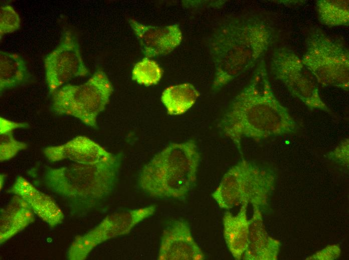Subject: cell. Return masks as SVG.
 Here are the masks:
<instances>
[{
	"label": "cell",
	"mask_w": 349,
	"mask_h": 260,
	"mask_svg": "<svg viewBox=\"0 0 349 260\" xmlns=\"http://www.w3.org/2000/svg\"><path fill=\"white\" fill-rule=\"evenodd\" d=\"M44 62L45 80L50 94L72 79L89 74L77 35L69 28L64 30L59 44L46 56Z\"/></svg>",
	"instance_id": "10"
},
{
	"label": "cell",
	"mask_w": 349,
	"mask_h": 260,
	"mask_svg": "<svg viewBox=\"0 0 349 260\" xmlns=\"http://www.w3.org/2000/svg\"><path fill=\"white\" fill-rule=\"evenodd\" d=\"M113 92L105 72L98 70L83 84H66L54 92L52 108L59 115L72 116L97 128V116L105 110Z\"/></svg>",
	"instance_id": "6"
},
{
	"label": "cell",
	"mask_w": 349,
	"mask_h": 260,
	"mask_svg": "<svg viewBox=\"0 0 349 260\" xmlns=\"http://www.w3.org/2000/svg\"><path fill=\"white\" fill-rule=\"evenodd\" d=\"M275 180L270 171L243 160L227 170L211 195L222 209L248 204L260 208L266 204Z\"/></svg>",
	"instance_id": "5"
},
{
	"label": "cell",
	"mask_w": 349,
	"mask_h": 260,
	"mask_svg": "<svg viewBox=\"0 0 349 260\" xmlns=\"http://www.w3.org/2000/svg\"><path fill=\"white\" fill-rule=\"evenodd\" d=\"M200 161L194 140L171 143L143 166L139 185L152 197L184 198L195 184Z\"/></svg>",
	"instance_id": "3"
},
{
	"label": "cell",
	"mask_w": 349,
	"mask_h": 260,
	"mask_svg": "<svg viewBox=\"0 0 349 260\" xmlns=\"http://www.w3.org/2000/svg\"><path fill=\"white\" fill-rule=\"evenodd\" d=\"M199 96L195 86L186 82L165 88L162 92L161 100L168 114L178 116L190 109Z\"/></svg>",
	"instance_id": "19"
},
{
	"label": "cell",
	"mask_w": 349,
	"mask_h": 260,
	"mask_svg": "<svg viewBox=\"0 0 349 260\" xmlns=\"http://www.w3.org/2000/svg\"><path fill=\"white\" fill-rule=\"evenodd\" d=\"M34 212L21 198L15 195L1 213V244L23 230L35 220Z\"/></svg>",
	"instance_id": "17"
},
{
	"label": "cell",
	"mask_w": 349,
	"mask_h": 260,
	"mask_svg": "<svg viewBox=\"0 0 349 260\" xmlns=\"http://www.w3.org/2000/svg\"><path fill=\"white\" fill-rule=\"evenodd\" d=\"M330 158L344 164L348 163V139L345 138L330 154Z\"/></svg>",
	"instance_id": "24"
},
{
	"label": "cell",
	"mask_w": 349,
	"mask_h": 260,
	"mask_svg": "<svg viewBox=\"0 0 349 260\" xmlns=\"http://www.w3.org/2000/svg\"><path fill=\"white\" fill-rule=\"evenodd\" d=\"M219 126L241 151L243 138L262 139L294 134L298 126L275 97L265 62L261 61L249 84L233 98Z\"/></svg>",
	"instance_id": "1"
},
{
	"label": "cell",
	"mask_w": 349,
	"mask_h": 260,
	"mask_svg": "<svg viewBox=\"0 0 349 260\" xmlns=\"http://www.w3.org/2000/svg\"><path fill=\"white\" fill-rule=\"evenodd\" d=\"M162 70L154 60L145 57L134 65L131 72L132 80L146 86L155 85L160 80Z\"/></svg>",
	"instance_id": "22"
},
{
	"label": "cell",
	"mask_w": 349,
	"mask_h": 260,
	"mask_svg": "<svg viewBox=\"0 0 349 260\" xmlns=\"http://www.w3.org/2000/svg\"><path fill=\"white\" fill-rule=\"evenodd\" d=\"M249 220L248 243L243 260H275L277 254V242L266 232L260 209L253 207V214Z\"/></svg>",
	"instance_id": "15"
},
{
	"label": "cell",
	"mask_w": 349,
	"mask_h": 260,
	"mask_svg": "<svg viewBox=\"0 0 349 260\" xmlns=\"http://www.w3.org/2000/svg\"><path fill=\"white\" fill-rule=\"evenodd\" d=\"M9 192L24 200L34 213L50 226L54 227L62 222L63 213L55 200L23 176L17 177Z\"/></svg>",
	"instance_id": "14"
},
{
	"label": "cell",
	"mask_w": 349,
	"mask_h": 260,
	"mask_svg": "<svg viewBox=\"0 0 349 260\" xmlns=\"http://www.w3.org/2000/svg\"><path fill=\"white\" fill-rule=\"evenodd\" d=\"M155 210L154 206H150L106 216L94 228L75 238L69 250L68 258L85 259L96 246L110 238L128 234L136 225L153 215Z\"/></svg>",
	"instance_id": "8"
},
{
	"label": "cell",
	"mask_w": 349,
	"mask_h": 260,
	"mask_svg": "<svg viewBox=\"0 0 349 260\" xmlns=\"http://www.w3.org/2000/svg\"><path fill=\"white\" fill-rule=\"evenodd\" d=\"M301 61L318 82L348 90V52L339 42L315 29L307 40Z\"/></svg>",
	"instance_id": "7"
},
{
	"label": "cell",
	"mask_w": 349,
	"mask_h": 260,
	"mask_svg": "<svg viewBox=\"0 0 349 260\" xmlns=\"http://www.w3.org/2000/svg\"><path fill=\"white\" fill-rule=\"evenodd\" d=\"M205 255L192 235L189 224L173 221L163 230L157 259L159 260H203Z\"/></svg>",
	"instance_id": "11"
},
{
	"label": "cell",
	"mask_w": 349,
	"mask_h": 260,
	"mask_svg": "<svg viewBox=\"0 0 349 260\" xmlns=\"http://www.w3.org/2000/svg\"><path fill=\"white\" fill-rule=\"evenodd\" d=\"M238 213L226 212L223 217V236L228 248L236 260H241L245 252L249 233L247 216L248 204H242Z\"/></svg>",
	"instance_id": "16"
},
{
	"label": "cell",
	"mask_w": 349,
	"mask_h": 260,
	"mask_svg": "<svg viewBox=\"0 0 349 260\" xmlns=\"http://www.w3.org/2000/svg\"><path fill=\"white\" fill-rule=\"evenodd\" d=\"M43 152L52 162L68 160L75 163H95L105 160L113 154L90 138L77 136L67 142L45 148Z\"/></svg>",
	"instance_id": "13"
},
{
	"label": "cell",
	"mask_w": 349,
	"mask_h": 260,
	"mask_svg": "<svg viewBox=\"0 0 349 260\" xmlns=\"http://www.w3.org/2000/svg\"><path fill=\"white\" fill-rule=\"evenodd\" d=\"M20 18L10 4H5L0 8V38L13 33L20 28Z\"/></svg>",
	"instance_id": "23"
},
{
	"label": "cell",
	"mask_w": 349,
	"mask_h": 260,
	"mask_svg": "<svg viewBox=\"0 0 349 260\" xmlns=\"http://www.w3.org/2000/svg\"><path fill=\"white\" fill-rule=\"evenodd\" d=\"M271 39V28L258 18H233L218 28L209 42L215 70L212 89L223 88L253 68Z\"/></svg>",
	"instance_id": "2"
},
{
	"label": "cell",
	"mask_w": 349,
	"mask_h": 260,
	"mask_svg": "<svg viewBox=\"0 0 349 260\" xmlns=\"http://www.w3.org/2000/svg\"><path fill=\"white\" fill-rule=\"evenodd\" d=\"M120 164V157L113 154L109 158L97 162L75 163L59 168H47L43 180L57 193L92 203L113 190Z\"/></svg>",
	"instance_id": "4"
},
{
	"label": "cell",
	"mask_w": 349,
	"mask_h": 260,
	"mask_svg": "<svg viewBox=\"0 0 349 260\" xmlns=\"http://www.w3.org/2000/svg\"><path fill=\"white\" fill-rule=\"evenodd\" d=\"M348 2L344 0H318L317 2L321 22L327 26H341L348 22Z\"/></svg>",
	"instance_id": "21"
},
{
	"label": "cell",
	"mask_w": 349,
	"mask_h": 260,
	"mask_svg": "<svg viewBox=\"0 0 349 260\" xmlns=\"http://www.w3.org/2000/svg\"><path fill=\"white\" fill-rule=\"evenodd\" d=\"M128 22L142 47L146 57L169 54L181 43L183 34L178 24L148 26L129 19Z\"/></svg>",
	"instance_id": "12"
},
{
	"label": "cell",
	"mask_w": 349,
	"mask_h": 260,
	"mask_svg": "<svg viewBox=\"0 0 349 260\" xmlns=\"http://www.w3.org/2000/svg\"><path fill=\"white\" fill-rule=\"evenodd\" d=\"M7 176L4 174H1L0 176V180H1V190L5 182V180Z\"/></svg>",
	"instance_id": "25"
},
{
	"label": "cell",
	"mask_w": 349,
	"mask_h": 260,
	"mask_svg": "<svg viewBox=\"0 0 349 260\" xmlns=\"http://www.w3.org/2000/svg\"><path fill=\"white\" fill-rule=\"evenodd\" d=\"M32 76L26 61L19 54L0 51V91L30 82Z\"/></svg>",
	"instance_id": "18"
},
{
	"label": "cell",
	"mask_w": 349,
	"mask_h": 260,
	"mask_svg": "<svg viewBox=\"0 0 349 260\" xmlns=\"http://www.w3.org/2000/svg\"><path fill=\"white\" fill-rule=\"evenodd\" d=\"M29 125L0 117V160L1 162L14 158L19 152L28 148L27 144L16 140L13 134L18 128H27Z\"/></svg>",
	"instance_id": "20"
},
{
	"label": "cell",
	"mask_w": 349,
	"mask_h": 260,
	"mask_svg": "<svg viewBox=\"0 0 349 260\" xmlns=\"http://www.w3.org/2000/svg\"><path fill=\"white\" fill-rule=\"evenodd\" d=\"M273 72L290 93L311 109L327 112L329 110L322 100L317 85L310 72L294 52L286 48L276 50L271 61Z\"/></svg>",
	"instance_id": "9"
}]
</instances>
